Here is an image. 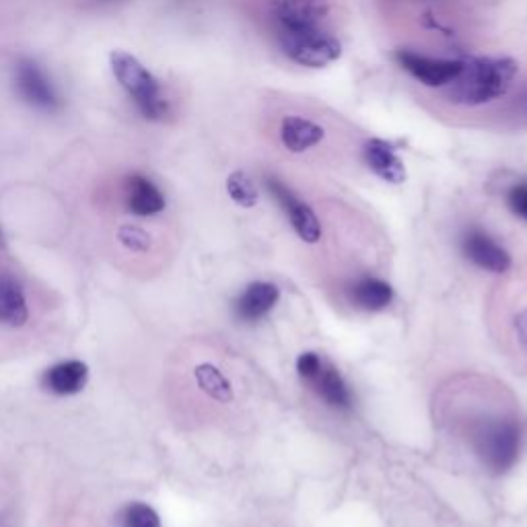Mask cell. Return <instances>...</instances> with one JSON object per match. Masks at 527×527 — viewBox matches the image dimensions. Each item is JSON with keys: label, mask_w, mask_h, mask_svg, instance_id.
Segmentation results:
<instances>
[{"label": "cell", "mask_w": 527, "mask_h": 527, "mask_svg": "<svg viewBox=\"0 0 527 527\" xmlns=\"http://www.w3.org/2000/svg\"><path fill=\"white\" fill-rule=\"evenodd\" d=\"M394 291L379 278H365L355 287V301L367 311H379L390 305Z\"/></svg>", "instance_id": "cell-18"}, {"label": "cell", "mask_w": 527, "mask_h": 527, "mask_svg": "<svg viewBox=\"0 0 527 527\" xmlns=\"http://www.w3.org/2000/svg\"><path fill=\"white\" fill-rule=\"evenodd\" d=\"M266 188L274 196V200L280 204V208L285 210V215L289 217L293 229L305 243H318L322 237V227L318 217H315L313 210L301 202L291 188H287L283 182L276 178H266Z\"/></svg>", "instance_id": "cell-7"}, {"label": "cell", "mask_w": 527, "mask_h": 527, "mask_svg": "<svg viewBox=\"0 0 527 527\" xmlns=\"http://www.w3.org/2000/svg\"><path fill=\"white\" fill-rule=\"evenodd\" d=\"M367 167L388 184H402L406 180V167L396 149L381 138H371L363 147Z\"/></svg>", "instance_id": "cell-10"}, {"label": "cell", "mask_w": 527, "mask_h": 527, "mask_svg": "<svg viewBox=\"0 0 527 527\" xmlns=\"http://www.w3.org/2000/svg\"><path fill=\"white\" fill-rule=\"evenodd\" d=\"M15 87L31 108L48 114L60 110V95L46 70L35 60L21 58L15 64Z\"/></svg>", "instance_id": "cell-5"}, {"label": "cell", "mask_w": 527, "mask_h": 527, "mask_svg": "<svg viewBox=\"0 0 527 527\" xmlns=\"http://www.w3.org/2000/svg\"><path fill=\"white\" fill-rule=\"evenodd\" d=\"M5 245H7V239H5V231H3V227H0V250H5Z\"/></svg>", "instance_id": "cell-24"}, {"label": "cell", "mask_w": 527, "mask_h": 527, "mask_svg": "<svg viewBox=\"0 0 527 527\" xmlns=\"http://www.w3.org/2000/svg\"><path fill=\"white\" fill-rule=\"evenodd\" d=\"M280 291L272 283H252L235 301V311L243 322H258L276 305Z\"/></svg>", "instance_id": "cell-15"}, {"label": "cell", "mask_w": 527, "mask_h": 527, "mask_svg": "<svg viewBox=\"0 0 527 527\" xmlns=\"http://www.w3.org/2000/svg\"><path fill=\"white\" fill-rule=\"evenodd\" d=\"M227 194L231 200L243 208H252L258 204V190L252 178L245 171H233L227 178Z\"/></svg>", "instance_id": "cell-19"}, {"label": "cell", "mask_w": 527, "mask_h": 527, "mask_svg": "<svg viewBox=\"0 0 527 527\" xmlns=\"http://www.w3.org/2000/svg\"><path fill=\"white\" fill-rule=\"evenodd\" d=\"M124 527H161V519L151 505L132 503L124 511Z\"/></svg>", "instance_id": "cell-20"}, {"label": "cell", "mask_w": 527, "mask_h": 527, "mask_svg": "<svg viewBox=\"0 0 527 527\" xmlns=\"http://www.w3.org/2000/svg\"><path fill=\"white\" fill-rule=\"evenodd\" d=\"M464 254L480 268L488 270V272H507L511 268V256L505 248L486 235L484 231H470L464 237Z\"/></svg>", "instance_id": "cell-9"}, {"label": "cell", "mask_w": 527, "mask_h": 527, "mask_svg": "<svg viewBox=\"0 0 527 527\" xmlns=\"http://www.w3.org/2000/svg\"><path fill=\"white\" fill-rule=\"evenodd\" d=\"M515 110L527 120V89L517 97V101H515Z\"/></svg>", "instance_id": "cell-23"}, {"label": "cell", "mask_w": 527, "mask_h": 527, "mask_svg": "<svg viewBox=\"0 0 527 527\" xmlns=\"http://www.w3.org/2000/svg\"><path fill=\"white\" fill-rule=\"evenodd\" d=\"M324 134L326 132L320 124L301 116H287L280 124V140L291 153H305L307 149L320 145Z\"/></svg>", "instance_id": "cell-14"}, {"label": "cell", "mask_w": 527, "mask_h": 527, "mask_svg": "<svg viewBox=\"0 0 527 527\" xmlns=\"http://www.w3.org/2000/svg\"><path fill=\"white\" fill-rule=\"evenodd\" d=\"M278 44L289 60L307 68H324L342 54V44L322 27L278 29Z\"/></svg>", "instance_id": "cell-3"}, {"label": "cell", "mask_w": 527, "mask_h": 527, "mask_svg": "<svg viewBox=\"0 0 527 527\" xmlns=\"http://www.w3.org/2000/svg\"><path fill=\"white\" fill-rule=\"evenodd\" d=\"M330 15V0H274L272 17L278 29L320 27Z\"/></svg>", "instance_id": "cell-8"}, {"label": "cell", "mask_w": 527, "mask_h": 527, "mask_svg": "<svg viewBox=\"0 0 527 527\" xmlns=\"http://www.w3.org/2000/svg\"><path fill=\"white\" fill-rule=\"evenodd\" d=\"M474 443L482 462L493 472H507L519 451V429L511 420H486L474 435Z\"/></svg>", "instance_id": "cell-4"}, {"label": "cell", "mask_w": 527, "mask_h": 527, "mask_svg": "<svg viewBox=\"0 0 527 527\" xmlns=\"http://www.w3.org/2000/svg\"><path fill=\"white\" fill-rule=\"evenodd\" d=\"M118 239L124 245L126 250L130 252H138V254H145L151 248V237L145 229H140L136 225H122L118 229Z\"/></svg>", "instance_id": "cell-21"}, {"label": "cell", "mask_w": 527, "mask_h": 527, "mask_svg": "<svg viewBox=\"0 0 527 527\" xmlns=\"http://www.w3.org/2000/svg\"><path fill=\"white\" fill-rule=\"evenodd\" d=\"M309 385L311 390L318 394L328 406L332 408H350V404H353V396H350V390L346 388L344 379L340 377V373L324 363L320 359V363L315 365V369L303 377Z\"/></svg>", "instance_id": "cell-12"}, {"label": "cell", "mask_w": 527, "mask_h": 527, "mask_svg": "<svg viewBox=\"0 0 527 527\" xmlns=\"http://www.w3.org/2000/svg\"><path fill=\"white\" fill-rule=\"evenodd\" d=\"M517 77V62L513 58L476 56L464 60L462 73L445 87L451 103L476 108L503 97Z\"/></svg>", "instance_id": "cell-1"}, {"label": "cell", "mask_w": 527, "mask_h": 527, "mask_svg": "<svg viewBox=\"0 0 527 527\" xmlns=\"http://www.w3.org/2000/svg\"><path fill=\"white\" fill-rule=\"evenodd\" d=\"M87 381H89V367L77 359L62 361L50 367L42 377L44 390L56 396L81 394L85 390Z\"/></svg>", "instance_id": "cell-11"}, {"label": "cell", "mask_w": 527, "mask_h": 527, "mask_svg": "<svg viewBox=\"0 0 527 527\" xmlns=\"http://www.w3.org/2000/svg\"><path fill=\"white\" fill-rule=\"evenodd\" d=\"M110 64L116 81L134 101L140 114L147 120H161L167 114V101L161 93L159 81L143 62L128 52L116 50L110 54Z\"/></svg>", "instance_id": "cell-2"}, {"label": "cell", "mask_w": 527, "mask_h": 527, "mask_svg": "<svg viewBox=\"0 0 527 527\" xmlns=\"http://www.w3.org/2000/svg\"><path fill=\"white\" fill-rule=\"evenodd\" d=\"M29 320L27 299L23 287L11 276L0 278V324L21 328Z\"/></svg>", "instance_id": "cell-16"}, {"label": "cell", "mask_w": 527, "mask_h": 527, "mask_svg": "<svg viewBox=\"0 0 527 527\" xmlns=\"http://www.w3.org/2000/svg\"><path fill=\"white\" fill-rule=\"evenodd\" d=\"M126 204L136 217H153L165 208V196L145 175H130L126 184Z\"/></svg>", "instance_id": "cell-13"}, {"label": "cell", "mask_w": 527, "mask_h": 527, "mask_svg": "<svg viewBox=\"0 0 527 527\" xmlns=\"http://www.w3.org/2000/svg\"><path fill=\"white\" fill-rule=\"evenodd\" d=\"M396 60L408 75L427 87H447L453 79H458L464 66V60L431 58L412 50H398Z\"/></svg>", "instance_id": "cell-6"}, {"label": "cell", "mask_w": 527, "mask_h": 527, "mask_svg": "<svg viewBox=\"0 0 527 527\" xmlns=\"http://www.w3.org/2000/svg\"><path fill=\"white\" fill-rule=\"evenodd\" d=\"M194 377L198 381V388L217 402H231L233 400V388L227 381V377L210 363H202L194 369Z\"/></svg>", "instance_id": "cell-17"}, {"label": "cell", "mask_w": 527, "mask_h": 527, "mask_svg": "<svg viewBox=\"0 0 527 527\" xmlns=\"http://www.w3.org/2000/svg\"><path fill=\"white\" fill-rule=\"evenodd\" d=\"M507 202L517 217L527 221V184H519V186L511 188Z\"/></svg>", "instance_id": "cell-22"}]
</instances>
